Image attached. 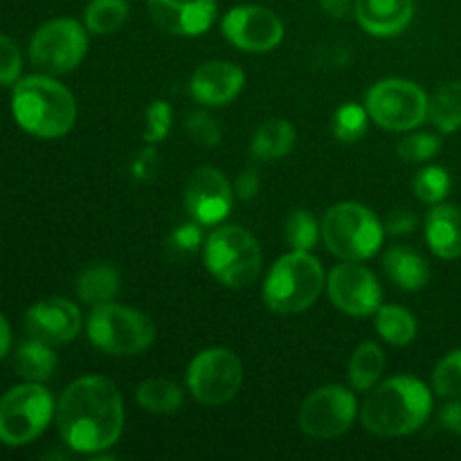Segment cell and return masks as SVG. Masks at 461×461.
<instances>
[{
    "label": "cell",
    "mask_w": 461,
    "mask_h": 461,
    "mask_svg": "<svg viewBox=\"0 0 461 461\" xmlns=\"http://www.w3.org/2000/svg\"><path fill=\"white\" fill-rule=\"evenodd\" d=\"M57 403L43 383L25 381L12 387L0 399V444L12 448L32 444L48 430Z\"/></svg>",
    "instance_id": "cell-8"
},
{
    "label": "cell",
    "mask_w": 461,
    "mask_h": 461,
    "mask_svg": "<svg viewBox=\"0 0 461 461\" xmlns=\"http://www.w3.org/2000/svg\"><path fill=\"white\" fill-rule=\"evenodd\" d=\"M221 32L243 52H270L284 41L282 18L259 5H239L230 9L221 21Z\"/></svg>",
    "instance_id": "cell-14"
},
{
    "label": "cell",
    "mask_w": 461,
    "mask_h": 461,
    "mask_svg": "<svg viewBox=\"0 0 461 461\" xmlns=\"http://www.w3.org/2000/svg\"><path fill=\"white\" fill-rule=\"evenodd\" d=\"M354 16L367 34L399 36L414 18V0H354Z\"/></svg>",
    "instance_id": "cell-19"
},
{
    "label": "cell",
    "mask_w": 461,
    "mask_h": 461,
    "mask_svg": "<svg viewBox=\"0 0 461 461\" xmlns=\"http://www.w3.org/2000/svg\"><path fill=\"white\" fill-rule=\"evenodd\" d=\"M23 75V54L9 36L0 34V86H14Z\"/></svg>",
    "instance_id": "cell-37"
},
{
    "label": "cell",
    "mask_w": 461,
    "mask_h": 461,
    "mask_svg": "<svg viewBox=\"0 0 461 461\" xmlns=\"http://www.w3.org/2000/svg\"><path fill=\"white\" fill-rule=\"evenodd\" d=\"M203 261L219 284L246 288L261 273V248L241 225H221L203 243Z\"/></svg>",
    "instance_id": "cell-6"
},
{
    "label": "cell",
    "mask_w": 461,
    "mask_h": 461,
    "mask_svg": "<svg viewBox=\"0 0 461 461\" xmlns=\"http://www.w3.org/2000/svg\"><path fill=\"white\" fill-rule=\"evenodd\" d=\"M135 401L151 414H174L183 408L185 392L169 378H149L135 390Z\"/></svg>",
    "instance_id": "cell-24"
},
{
    "label": "cell",
    "mask_w": 461,
    "mask_h": 461,
    "mask_svg": "<svg viewBox=\"0 0 461 461\" xmlns=\"http://www.w3.org/2000/svg\"><path fill=\"white\" fill-rule=\"evenodd\" d=\"M450 192V176L444 167L430 165L421 169L414 178V194L421 203L428 205H439Z\"/></svg>",
    "instance_id": "cell-32"
},
{
    "label": "cell",
    "mask_w": 461,
    "mask_h": 461,
    "mask_svg": "<svg viewBox=\"0 0 461 461\" xmlns=\"http://www.w3.org/2000/svg\"><path fill=\"white\" fill-rule=\"evenodd\" d=\"M432 412V394L414 376H392L372 387L360 405V423L378 437H405L426 426Z\"/></svg>",
    "instance_id": "cell-2"
},
{
    "label": "cell",
    "mask_w": 461,
    "mask_h": 461,
    "mask_svg": "<svg viewBox=\"0 0 461 461\" xmlns=\"http://www.w3.org/2000/svg\"><path fill=\"white\" fill-rule=\"evenodd\" d=\"M243 383V365L234 351L210 347L192 358L187 367V390L201 405L219 408L239 394Z\"/></svg>",
    "instance_id": "cell-10"
},
{
    "label": "cell",
    "mask_w": 461,
    "mask_h": 461,
    "mask_svg": "<svg viewBox=\"0 0 461 461\" xmlns=\"http://www.w3.org/2000/svg\"><path fill=\"white\" fill-rule=\"evenodd\" d=\"M428 95L408 79H383L367 90L365 108L385 131L408 133L428 120Z\"/></svg>",
    "instance_id": "cell-9"
},
{
    "label": "cell",
    "mask_w": 461,
    "mask_h": 461,
    "mask_svg": "<svg viewBox=\"0 0 461 461\" xmlns=\"http://www.w3.org/2000/svg\"><path fill=\"white\" fill-rule=\"evenodd\" d=\"M322 241L342 261H367L381 250L385 225L360 203H338L322 219Z\"/></svg>",
    "instance_id": "cell-5"
},
{
    "label": "cell",
    "mask_w": 461,
    "mask_h": 461,
    "mask_svg": "<svg viewBox=\"0 0 461 461\" xmlns=\"http://www.w3.org/2000/svg\"><path fill=\"white\" fill-rule=\"evenodd\" d=\"M14 365H16V372L23 381L45 383L57 369V356H54L52 345L30 338L18 347Z\"/></svg>",
    "instance_id": "cell-26"
},
{
    "label": "cell",
    "mask_w": 461,
    "mask_h": 461,
    "mask_svg": "<svg viewBox=\"0 0 461 461\" xmlns=\"http://www.w3.org/2000/svg\"><path fill=\"white\" fill-rule=\"evenodd\" d=\"M432 387L441 399H461V349L439 360L432 374Z\"/></svg>",
    "instance_id": "cell-33"
},
{
    "label": "cell",
    "mask_w": 461,
    "mask_h": 461,
    "mask_svg": "<svg viewBox=\"0 0 461 461\" xmlns=\"http://www.w3.org/2000/svg\"><path fill=\"white\" fill-rule=\"evenodd\" d=\"M234 192L223 171L216 167H198L185 187V207L201 225H219L232 210Z\"/></svg>",
    "instance_id": "cell-15"
},
{
    "label": "cell",
    "mask_w": 461,
    "mask_h": 461,
    "mask_svg": "<svg viewBox=\"0 0 461 461\" xmlns=\"http://www.w3.org/2000/svg\"><path fill=\"white\" fill-rule=\"evenodd\" d=\"M54 419L68 448L81 455H97L120 441L124 430V401L111 378L90 374L63 390Z\"/></svg>",
    "instance_id": "cell-1"
},
{
    "label": "cell",
    "mask_w": 461,
    "mask_h": 461,
    "mask_svg": "<svg viewBox=\"0 0 461 461\" xmlns=\"http://www.w3.org/2000/svg\"><path fill=\"white\" fill-rule=\"evenodd\" d=\"M88 52V30L75 18H52L34 32L30 59L45 75H68Z\"/></svg>",
    "instance_id": "cell-11"
},
{
    "label": "cell",
    "mask_w": 461,
    "mask_h": 461,
    "mask_svg": "<svg viewBox=\"0 0 461 461\" xmlns=\"http://www.w3.org/2000/svg\"><path fill=\"white\" fill-rule=\"evenodd\" d=\"M439 421L446 430L461 437V399H450V403L441 408Z\"/></svg>",
    "instance_id": "cell-42"
},
{
    "label": "cell",
    "mask_w": 461,
    "mask_h": 461,
    "mask_svg": "<svg viewBox=\"0 0 461 461\" xmlns=\"http://www.w3.org/2000/svg\"><path fill=\"white\" fill-rule=\"evenodd\" d=\"M185 129H187V135L198 144V147L212 149L221 142V126L219 122L214 120L207 113H192L185 122Z\"/></svg>",
    "instance_id": "cell-36"
},
{
    "label": "cell",
    "mask_w": 461,
    "mask_h": 461,
    "mask_svg": "<svg viewBox=\"0 0 461 461\" xmlns=\"http://www.w3.org/2000/svg\"><path fill=\"white\" fill-rule=\"evenodd\" d=\"M327 291L331 304L351 318L376 315L381 309L383 291L376 275L360 261H342L329 273Z\"/></svg>",
    "instance_id": "cell-13"
},
{
    "label": "cell",
    "mask_w": 461,
    "mask_h": 461,
    "mask_svg": "<svg viewBox=\"0 0 461 461\" xmlns=\"http://www.w3.org/2000/svg\"><path fill=\"white\" fill-rule=\"evenodd\" d=\"M12 349V327H9L7 318L0 313V360L9 354Z\"/></svg>",
    "instance_id": "cell-44"
},
{
    "label": "cell",
    "mask_w": 461,
    "mask_h": 461,
    "mask_svg": "<svg viewBox=\"0 0 461 461\" xmlns=\"http://www.w3.org/2000/svg\"><path fill=\"white\" fill-rule=\"evenodd\" d=\"M358 401L354 390L342 385H324L311 392L300 405V428L313 439H338L354 426Z\"/></svg>",
    "instance_id": "cell-12"
},
{
    "label": "cell",
    "mask_w": 461,
    "mask_h": 461,
    "mask_svg": "<svg viewBox=\"0 0 461 461\" xmlns=\"http://www.w3.org/2000/svg\"><path fill=\"white\" fill-rule=\"evenodd\" d=\"M293 147H295V129L291 122L279 120V117L266 120L252 138V153L257 160H282L293 151Z\"/></svg>",
    "instance_id": "cell-23"
},
{
    "label": "cell",
    "mask_w": 461,
    "mask_h": 461,
    "mask_svg": "<svg viewBox=\"0 0 461 461\" xmlns=\"http://www.w3.org/2000/svg\"><path fill=\"white\" fill-rule=\"evenodd\" d=\"M158 165H160V160H158L156 149H153V144H149L144 151H140L138 156L133 158V162H131V174H133L135 180L147 183V180H151L153 176H156Z\"/></svg>",
    "instance_id": "cell-39"
},
{
    "label": "cell",
    "mask_w": 461,
    "mask_h": 461,
    "mask_svg": "<svg viewBox=\"0 0 461 461\" xmlns=\"http://www.w3.org/2000/svg\"><path fill=\"white\" fill-rule=\"evenodd\" d=\"M320 7L331 18H345L354 9V0H320Z\"/></svg>",
    "instance_id": "cell-43"
},
{
    "label": "cell",
    "mask_w": 461,
    "mask_h": 461,
    "mask_svg": "<svg viewBox=\"0 0 461 461\" xmlns=\"http://www.w3.org/2000/svg\"><path fill=\"white\" fill-rule=\"evenodd\" d=\"M327 288V273L318 257L291 250L279 257L264 282V302L279 315H295L311 309Z\"/></svg>",
    "instance_id": "cell-4"
},
{
    "label": "cell",
    "mask_w": 461,
    "mask_h": 461,
    "mask_svg": "<svg viewBox=\"0 0 461 461\" xmlns=\"http://www.w3.org/2000/svg\"><path fill=\"white\" fill-rule=\"evenodd\" d=\"M203 228H205V225L196 223L194 219L189 221V223L178 225L169 237V250L176 252L178 257L196 252L198 248L203 246Z\"/></svg>",
    "instance_id": "cell-38"
},
{
    "label": "cell",
    "mask_w": 461,
    "mask_h": 461,
    "mask_svg": "<svg viewBox=\"0 0 461 461\" xmlns=\"http://www.w3.org/2000/svg\"><path fill=\"white\" fill-rule=\"evenodd\" d=\"M160 30L176 36H201L216 18V0H147Z\"/></svg>",
    "instance_id": "cell-17"
},
{
    "label": "cell",
    "mask_w": 461,
    "mask_h": 461,
    "mask_svg": "<svg viewBox=\"0 0 461 461\" xmlns=\"http://www.w3.org/2000/svg\"><path fill=\"white\" fill-rule=\"evenodd\" d=\"M88 340L108 356H135L153 345L156 324L142 311L108 302L90 313Z\"/></svg>",
    "instance_id": "cell-7"
},
{
    "label": "cell",
    "mask_w": 461,
    "mask_h": 461,
    "mask_svg": "<svg viewBox=\"0 0 461 461\" xmlns=\"http://www.w3.org/2000/svg\"><path fill=\"white\" fill-rule=\"evenodd\" d=\"M385 354L376 342H363L349 360V385L354 392H369L381 381Z\"/></svg>",
    "instance_id": "cell-27"
},
{
    "label": "cell",
    "mask_w": 461,
    "mask_h": 461,
    "mask_svg": "<svg viewBox=\"0 0 461 461\" xmlns=\"http://www.w3.org/2000/svg\"><path fill=\"white\" fill-rule=\"evenodd\" d=\"M320 234H322V228L309 210H293L284 223V239L293 250L311 252L318 246Z\"/></svg>",
    "instance_id": "cell-30"
},
{
    "label": "cell",
    "mask_w": 461,
    "mask_h": 461,
    "mask_svg": "<svg viewBox=\"0 0 461 461\" xmlns=\"http://www.w3.org/2000/svg\"><path fill=\"white\" fill-rule=\"evenodd\" d=\"M12 113L25 133L41 140L63 138L77 120L75 95L52 75H30L14 84Z\"/></svg>",
    "instance_id": "cell-3"
},
{
    "label": "cell",
    "mask_w": 461,
    "mask_h": 461,
    "mask_svg": "<svg viewBox=\"0 0 461 461\" xmlns=\"http://www.w3.org/2000/svg\"><path fill=\"white\" fill-rule=\"evenodd\" d=\"M385 234H392V237H403V234H410L417 230V216L408 210H394L385 219Z\"/></svg>",
    "instance_id": "cell-40"
},
{
    "label": "cell",
    "mask_w": 461,
    "mask_h": 461,
    "mask_svg": "<svg viewBox=\"0 0 461 461\" xmlns=\"http://www.w3.org/2000/svg\"><path fill=\"white\" fill-rule=\"evenodd\" d=\"M376 331L390 345L405 347L417 338V320L403 306L381 304L376 311Z\"/></svg>",
    "instance_id": "cell-28"
},
{
    "label": "cell",
    "mask_w": 461,
    "mask_h": 461,
    "mask_svg": "<svg viewBox=\"0 0 461 461\" xmlns=\"http://www.w3.org/2000/svg\"><path fill=\"white\" fill-rule=\"evenodd\" d=\"M81 311L66 297H48L36 302L25 313V331L34 340L45 345H68L81 331Z\"/></svg>",
    "instance_id": "cell-16"
},
{
    "label": "cell",
    "mask_w": 461,
    "mask_h": 461,
    "mask_svg": "<svg viewBox=\"0 0 461 461\" xmlns=\"http://www.w3.org/2000/svg\"><path fill=\"white\" fill-rule=\"evenodd\" d=\"M428 120L439 133L461 129V81H448L432 93L428 99Z\"/></svg>",
    "instance_id": "cell-25"
},
{
    "label": "cell",
    "mask_w": 461,
    "mask_h": 461,
    "mask_svg": "<svg viewBox=\"0 0 461 461\" xmlns=\"http://www.w3.org/2000/svg\"><path fill=\"white\" fill-rule=\"evenodd\" d=\"M261 187V180H259V171L257 169H243L241 174L237 176V183H234V192H237L239 198L243 201H250V198L257 196Z\"/></svg>",
    "instance_id": "cell-41"
},
{
    "label": "cell",
    "mask_w": 461,
    "mask_h": 461,
    "mask_svg": "<svg viewBox=\"0 0 461 461\" xmlns=\"http://www.w3.org/2000/svg\"><path fill=\"white\" fill-rule=\"evenodd\" d=\"M426 241L439 259L461 257V210L455 205H435L426 219Z\"/></svg>",
    "instance_id": "cell-20"
},
{
    "label": "cell",
    "mask_w": 461,
    "mask_h": 461,
    "mask_svg": "<svg viewBox=\"0 0 461 461\" xmlns=\"http://www.w3.org/2000/svg\"><path fill=\"white\" fill-rule=\"evenodd\" d=\"M383 270L390 277V282L394 286H399L401 291H421L430 282V268H428V261L423 259L419 252L410 250V248L396 246L383 255Z\"/></svg>",
    "instance_id": "cell-21"
},
{
    "label": "cell",
    "mask_w": 461,
    "mask_h": 461,
    "mask_svg": "<svg viewBox=\"0 0 461 461\" xmlns=\"http://www.w3.org/2000/svg\"><path fill=\"white\" fill-rule=\"evenodd\" d=\"M369 113L367 108L360 106V104H342L336 113H333L331 120V131L336 135V140L340 142H356V140L363 138L367 133L369 126Z\"/></svg>",
    "instance_id": "cell-31"
},
{
    "label": "cell",
    "mask_w": 461,
    "mask_h": 461,
    "mask_svg": "<svg viewBox=\"0 0 461 461\" xmlns=\"http://www.w3.org/2000/svg\"><path fill=\"white\" fill-rule=\"evenodd\" d=\"M117 293H120V273L111 264L99 261L81 270L77 277V295L84 304H108L115 300Z\"/></svg>",
    "instance_id": "cell-22"
},
{
    "label": "cell",
    "mask_w": 461,
    "mask_h": 461,
    "mask_svg": "<svg viewBox=\"0 0 461 461\" xmlns=\"http://www.w3.org/2000/svg\"><path fill=\"white\" fill-rule=\"evenodd\" d=\"M246 84V72L230 61H205L189 81L192 97L203 106L221 108L239 97Z\"/></svg>",
    "instance_id": "cell-18"
},
{
    "label": "cell",
    "mask_w": 461,
    "mask_h": 461,
    "mask_svg": "<svg viewBox=\"0 0 461 461\" xmlns=\"http://www.w3.org/2000/svg\"><path fill=\"white\" fill-rule=\"evenodd\" d=\"M171 124H174V108L167 102H151L147 108V129H144V142L153 144L167 140Z\"/></svg>",
    "instance_id": "cell-35"
},
{
    "label": "cell",
    "mask_w": 461,
    "mask_h": 461,
    "mask_svg": "<svg viewBox=\"0 0 461 461\" xmlns=\"http://www.w3.org/2000/svg\"><path fill=\"white\" fill-rule=\"evenodd\" d=\"M129 21V0H90L84 25L90 34H115Z\"/></svg>",
    "instance_id": "cell-29"
},
{
    "label": "cell",
    "mask_w": 461,
    "mask_h": 461,
    "mask_svg": "<svg viewBox=\"0 0 461 461\" xmlns=\"http://www.w3.org/2000/svg\"><path fill=\"white\" fill-rule=\"evenodd\" d=\"M441 151V138L435 133H408L396 144V153L405 162H428Z\"/></svg>",
    "instance_id": "cell-34"
}]
</instances>
